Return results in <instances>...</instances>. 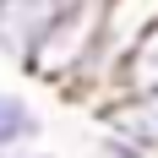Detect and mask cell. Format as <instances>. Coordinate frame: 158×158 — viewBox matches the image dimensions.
Listing matches in <instances>:
<instances>
[{
  "label": "cell",
  "instance_id": "cell-1",
  "mask_svg": "<svg viewBox=\"0 0 158 158\" xmlns=\"http://www.w3.org/2000/svg\"><path fill=\"white\" fill-rule=\"evenodd\" d=\"M98 126L104 131H120L126 142H136L147 158H158V93L142 98H109L98 104Z\"/></svg>",
  "mask_w": 158,
  "mask_h": 158
},
{
  "label": "cell",
  "instance_id": "cell-2",
  "mask_svg": "<svg viewBox=\"0 0 158 158\" xmlns=\"http://www.w3.org/2000/svg\"><path fill=\"white\" fill-rule=\"evenodd\" d=\"M142 93H158V22L120 55V65L109 77V98H142Z\"/></svg>",
  "mask_w": 158,
  "mask_h": 158
},
{
  "label": "cell",
  "instance_id": "cell-3",
  "mask_svg": "<svg viewBox=\"0 0 158 158\" xmlns=\"http://www.w3.org/2000/svg\"><path fill=\"white\" fill-rule=\"evenodd\" d=\"M38 142H44V114L33 109V98L0 87V158H22Z\"/></svg>",
  "mask_w": 158,
  "mask_h": 158
},
{
  "label": "cell",
  "instance_id": "cell-4",
  "mask_svg": "<svg viewBox=\"0 0 158 158\" xmlns=\"http://www.w3.org/2000/svg\"><path fill=\"white\" fill-rule=\"evenodd\" d=\"M93 153L98 158H147L136 142H126L120 131H104V126H98V136H93Z\"/></svg>",
  "mask_w": 158,
  "mask_h": 158
},
{
  "label": "cell",
  "instance_id": "cell-5",
  "mask_svg": "<svg viewBox=\"0 0 158 158\" xmlns=\"http://www.w3.org/2000/svg\"><path fill=\"white\" fill-rule=\"evenodd\" d=\"M22 158H55V153H38V147H33V153H22Z\"/></svg>",
  "mask_w": 158,
  "mask_h": 158
}]
</instances>
